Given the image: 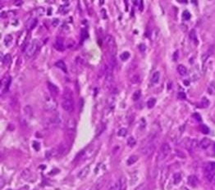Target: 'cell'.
Masks as SVG:
<instances>
[{"mask_svg": "<svg viewBox=\"0 0 215 190\" xmlns=\"http://www.w3.org/2000/svg\"><path fill=\"white\" fill-rule=\"evenodd\" d=\"M62 107L67 112H72L74 111L75 103L73 100V94L72 91L69 88H66L63 91Z\"/></svg>", "mask_w": 215, "mask_h": 190, "instance_id": "6da1fadb", "label": "cell"}, {"mask_svg": "<svg viewBox=\"0 0 215 190\" xmlns=\"http://www.w3.org/2000/svg\"><path fill=\"white\" fill-rule=\"evenodd\" d=\"M156 135L150 136L148 138L147 141L146 143H144L140 148V152L141 153L145 156H150V155H152V153L153 152V151L156 148Z\"/></svg>", "mask_w": 215, "mask_h": 190, "instance_id": "7a4b0ae2", "label": "cell"}, {"mask_svg": "<svg viewBox=\"0 0 215 190\" xmlns=\"http://www.w3.org/2000/svg\"><path fill=\"white\" fill-rule=\"evenodd\" d=\"M40 46V42L38 40H33L27 44L25 48V55L26 57H31L35 54Z\"/></svg>", "mask_w": 215, "mask_h": 190, "instance_id": "3957f363", "label": "cell"}, {"mask_svg": "<svg viewBox=\"0 0 215 190\" xmlns=\"http://www.w3.org/2000/svg\"><path fill=\"white\" fill-rule=\"evenodd\" d=\"M170 152H171V148L169 144L167 142L163 143V145L160 148L159 155H158V161L162 162L164 159H166V157L170 154Z\"/></svg>", "mask_w": 215, "mask_h": 190, "instance_id": "277c9868", "label": "cell"}, {"mask_svg": "<svg viewBox=\"0 0 215 190\" xmlns=\"http://www.w3.org/2000/svg\"><path fill=\"white\" fill-rule=\"evenodd\" d=\"M204 175L206 179L211 181L215 176V162H208L204 168Z\"/></svg>", "mask_w": 215, "mask_h": 190, "instance_id": "5b68a950", "label": "cell"}, {"mask_svg": "<svg viewBox=\"0 0 215 190\" xmlns=\"http://www.w3.org/2000/svg\"><path fill=\"white\" fill-rule=\"evenodd\" d=\"M44 108L48 111H54L57 109V102L55 99L54 98L51 97H46L45 100H44Z\"/></svg>", "mask_w": 215, "mask_h": 190, "instance_id": "8992f818", "label": "cell"}, {"mask_svg": "<svg viewBox=\"0 0 215 190\" xmlns=\"http://www.w3.org/2000/svg\"><path fill=\"white\" fill-rule=\"evenodd\" d=\"M11 81H12V79H11V76H9V75H7L6 77H4L3 79V80L1 81V85H3V93H6L7 91V89L9 88Z\"/></svg>", "mask_w": 215, "mask_h": 190, "instance_id": "52a82bcc", "label": "cell"}, {"mask_svg": "<svg viewBox=\"0 0 215 190\" xmlns=\"http://www.w3.org/2000/svg\"><path fill=\"white\" fill-rule=\"evenodd\" d=\"M48 85V88H49L50 94L53 95V97H56L57 95L59 94V89L57 87V85H55L54 84L51 83V82H48L47 83Z\"/></svg>", "mask_w": 215, "mask_h": 190, "instance_id": "ba28073f", "label": "cell"}, {"mask_svg": "<svg viewBox=\"0 0 215 190\" xmlns=\"http://www.w3.org/2000/svg\"><path fill=\"white\" fill-rule=\"evenodd\" d=\"M54 46L58 51H63L64 48H65V46H64V41H63V39L62 38H57L55 42H54Z\"/></svg>", "mask_w": 215, "mask_h": 190, "instance_id": "9c48e42d", "label": "cell"}, {"mask_svg": "<svg viewBox=\"0 0 215 190\" xmlns=\"http://www.w3.org/2000/svg\"><path fill=\"white\" fill-rule=\"evenodd\" d=\"M76 129V121L75 120L73 119H69L67 121V132L70 133H73V131Z\"/></svg>", "mask_w": 215, "mask_h": 190, "instance_id": "30bf717a", "label": "cell"}, {"mask_svg": "<svg viewBox=\"0 0 215 190\" xmlns=\"http://www.w3.org/2000/svg\"><path fill=\"white\" fill-rule=\"evenodd\" d=\"M197 147V141L195 139H187V142L186 145V148L190 151L195 149V148Z\"/></svg>", "mask_w": 215, "mask_h": 190, "instance_id": "8fae6325", "label": "cell"}, {"mask_svg": "<svg viewBox=\"0 0 215 190\" xmlns=\"http://www.w3.org/2000/svg\"><path fill=\"white\" fill-rule=\"evenodd\" d=\"M89 173H90V166H87L84 167L83 169L78 173V177L80 179H83L85 177L87 176Z\"/></svg>", "mask_w": 215, "mask_h": 190, "instance_id": "7c38bea8", "label": "cell"}, {"mask_svg": "<svg viewBox=\"0 0 215 190\" xmlns=\"http://www.w3.org/2000/svg\"><path fill=\"white\" fill-rule=\"evenodd\" d=\"M188 183L191 187H196L198 184V179L195 175H191L188 177Z\"/></svg>", "mask_w": 215, "mask_h": 190, "instance_id": "4fadbf2b", "label": "cell"}, {"mask_svg": "<svg viewBox=\"0 0 215 190\" xmlns=\"http://www.w3.org/2000/svg\"><path fill=\"white\" fill-rule=\"evenodd\" d=\"M112 190H123V183L122 179H119L116 183H114Z\"/></svg>", "mask_w": 215, "mask_h": 190, "instance_id": "5bb4252c", "label": "cell"}, {"mask_svg": "<svg viewBox=\"0 0 215 190\" xmlns=\"http://www.w3.org/2000/svg\"><path fill=\"white\" fill-rule=\"evenodd\" d=\"M55 66L58 68H59V69H61L62 71H63L65 73H67V66H66V64L64 63V61H62V60H60V61H58L55 63Z\"/></svg>", "mask_w": 215, "mask_h": 190, "instance_id": "9a60e30c", "label": "cell"}, {"mask_svg": "<svg viewBox=\"0 0 215 190\" xmlns=\"http://www.w3.org/2000/svg\"><path fill=\"white\" fill-rule=\"evenodd\" d=\"M210 142H211V141H210L209 139L204 138V139H202L201 142H200V147L203 149H207L209 147V145H210Z\"/></svg>", "mask_w": 215, "mask_h": 190, "instance_id": "2e32d148", "label": "cell"}, {"mask_svg": "<svg viewBox=\"0 0 215 190\" xmlns=\"http://www.w3.org/2000/svg\"><path fill=\"white\" fill-rule=\"evenodd\" d=\"M160 79V72L159 71L153 72V74L152 75V77H151V82L153 84H157L158 82L159 81Z\"/></svg>", "mask_w": 215, "mask_h": 190, "instance_id": "e0dca14e", "label": "cell"}, {"mask_svg": "<svg viewBox=\"0 0 215 190\" xmlns=\"http://www.w3.org/2000/svg\"><path fill=\"white\" fill-rule=\"evenodd\" d=\"M67 152V148L65 147L64 144H60L58 148V150H57V155L58 156H63V154H65Z\"/></svg>", "mask_w": 215, "mask_h": 190, "instance_id": "ac0fdd59", "label": "cell"}, {"mask_svg": "<svg viewBox=\"0 0 215 190\" xmlns=\"http://www.w3.org/2000/svg\"><path fill=\"white\" fill-rule=\"evenodd\" d=\"M177 72H178L181 75H185L187 73V69L186 68L185 66H183V65H179V66L177 67Z\"/></svg>", "mask_w": 215, "mask_h": 190, "instance_id": "d6986e66", "label": "cell"}, {"mask_svg": "<svg viewBox=\"0 0 215 190\" xmlns=\"http://www.w3.org/2000/svg\"><path fill=\"white\" fill-rule=\"evenodd\" d=\"M37 25V19L34 18V19H30L28 21L27 27L29 30H32L33 28L35 27V26Z\"/></svg>", "mask_w": 215, "mask_h": 190, "instance_id": "ffe728a7", "label": "cell"}, {"mask_svg": "<svg viewBox=\"0 0 215 190\" xmlns=\"http://www.w3.org/2000/svg\"><path fill=\"white\" fill-rule=\"evenodd\" d=\"M137 160H138V157L137 156H135V155H133V156H131L128 159H127V165L128 166H131L132 164H134V163H136L137 162Z\"/></svg>", "mask_w": 215, "mask_h": 190, "instance_id": "44dd1931", "label": "cell"}, {"mask_svg": "<svg viewBox=\"0 0 215 190\" xmlns=\"http://www.w3.org/2000/svg\"><path fill=\"white\" fill-rule=\"evenodd\" d=\"M24 113L28 118L31 117V115H32V109H31V108L30 106H26L25 108H24Z\"/></svg>", "mask_w": 215, "mask_h": 190, "instance_id": "7402d4cb", "label": "cell"}, {"mask_svg": "<svg viewBox=\"0 0 215 190\" xmlns=\"http://www.w3.org/2000/svg\"><path fill=\"white\" fill-rule=\"evenodd\" d=\"M13 40V36L11 34H7L5 36V38H4V44H5V45L6 46H9L12 44Z\"/></svg>", "mask_w": 215, "mask_h": 190, "instance_id": "603a6c76", "label": "cell"}, {"mask_svg": "<svg viewBox=\"0 0 215 190\" xmlns=\"http://www.w3.org/2000/svg\"><path fill=\"white\" fill-rule=\"evenodd\" d=\"M181 180V175L180 173H176L173 175V183L174 184H178Z\"/></svg>", "mask_w": 215, "mask_h": 190, "instance_id": "cb8c5ba5", "label": "cell"}, {"mask_svg": "<svg viewBox=\"0 0 215 190\" xmlns=\"http://www.w3.org/2000/svg\"><path fill=\"white\" fill-rule=\"evenodd\" d=\"M3 64L5 65H9L11 63V61H12V57H11V55L10 54H6L3 57Z\"/></svg>", "mask_w": 215, "mask_h": 190, "instance_id": "d4e9b609", "label": "cell"}, {"mask_svg": "<svg viewBox=\"0 0 215 190\" xmlns=\"http://www.w3.org/2000/svg\"><path fill=\"white\" fill-rule=\"evenodd\" d=\"M156 104V99L154 98H151L148 100L147 102V107L149 108H153L154 107V105Z\"/></svg>", "mask_w": 215, "mask_h": 190, "instance_id": "484cf974", "label": "cell"}, {"mask_svg": "<svg viewBox=\"0 0 215 190\" xmlns=\"http://www.w3.org/2000/svg\"><path fill=\"white\" fill-rule=\"evenodd\" d=\"M136 140L135 139L134 137L131 136V137L128 138V139H127V144H128L129 147H131V148L134 147V146L136 145Z\"/></svg>", "mask_w": 215, "mask_h": 190, "instance_id": "4316f807", "label": "cell"}, {"mask_svg": "<svg viewBox=\"0 0 215 190\" xmlns=\"http://www.w3.org/2000/svg\"><path fill=\"white\" fill-rule=\"evenodd\" d=\"M130 56H131L130 53L127 52V51H126V52H123L122 54L120 55V58H121L122 61H126L130 57Z\"/></svg>", "mask_w": 215, "mask_h": 190, "instance_id": "83f0119b", "label": "cell"}, {"mask_svg": "<svg viewBox=\"0 0 215 190\" xmlns=\"http://www.w3.org/2000/svg\"><path fill=\"white\" fill-rule=\"evenodd\" d=\"M141 96V91L140 90H136L134 94H133V96H132V98L134 101H137L140 98Z\"/></svg>", "mask_w": 215, "mask_h": 190, "instance_id": "f1b7e54d", "label": "cell"}, {"mask_svg": "<svg viewBox=\"0 0 215 190\" xmlns=\"http://www.w3.org/2000/svg\"><path fill=\"white\" fill-rule=\"evenodd\" d=\"M208 91L210 94H215V82H212V83L210 84V85L208 86Z\"/></svg>", "mask_w": 215, "mask_h": 190, "instance_id": "f546056e", "label": "cell"}, {"mask_svg": "<svg viewBox=\"0 0 215 190\" xmlns=\"http://www.w3.org/2000/svg\"><path fill=\"white\" fill-rule=\"evenodd\" d=\"M118 136H121V137H125L127 135V129L125 128H121L118 130Z\"/></svg>", "mask_w": 215, "mask_h": 190, "instance_id": "4dcf8cb0", "label": "cell"}, {"mask_svg": "<svg viewBox=\"0 0 215 190\" xmlns=\"http://www.w3.org/2000/svg\"><path fill=\"white\" fill-rule=\"evenodd\" d=\"M182 19L184 20H188L191 19V13L188 11H184L182 13Z\"/></svg>", "mask_w": 215, "mask_h": 190, "instance_id": "1f68e13d", "label": "cell"}, {"mask_svg": "<svg viewBox=\"0 0 215 190\" xmlns=\"http://www.w3.org/2000/svg\"><path fill=\"white\" fill-rule=\"evenodd\" d=\"M200 104L202 105L201 108H207V107L208 106V104H209V101H208L206 98H203L201 100V102H200Z\"/></svg>", "mask_w": 215, "mask_h": 190, "instance_id": "d6a6232c", "label": "cell"}, {"mask_svg": "<svg viewBox=\"0 0 215 190\" xmlns=\"http://www.w3.org/2000/svg\"><path fill=\"white\" fill-rule=\"evenodd\" d=\"M190 38L191 40L193 41H197V37H196V33L194 31V30H191V33H190Z\"/></svg>", "mask_w": 215, "mask_h": 190, "instance_id": "836d02e7", "label": "cell"}, {"mask_svg": "<svg viewBox=\"0 0 215 190\" xmlns=\"http://www.w3.org/2000/svg\"><path fill=\"white\" fill-rule=\"evenodd\" d=\"M81 36L82 40H85L88 37V32L85 29H82L81 30Z\"/></svg>", "mask_w": 215, "mask_h": 190, "instance_id": "e575fe53", "label": "cell"}, {"mask_svg": "<svg viewBox=\"0 0 215 190\" xmlns=\"http://www.w3.org/2000/svg\"><path fill=\"white\" fill-rule=\"evenodd\" d=\"M200 129H201L202 133H203V134H204V135H207V134L209 133V129H208L206 125H202L201 127H200Z\"/></svg>", "mask_w": 215, "mask_h": 190, "instance_id": "d590c367", "label": "cell"}, {"mask_svg": "<svg viewBox=\"0 0 215 190\" xmlns=\"http://www.w3.org/2000/svg\"><path fill=\"white\" fill-rule=\"evenodd\" d=\"M139 81H140V76L138 75H134V76L132 77V83H135V84H136V83H138Z\"/></svg>", "mask_w": 215, "mask_h": 190, "instance_id": "8d00e7d4", "label": "cell"}, {"mask_svg": "<svg viewBox=\"0 0 215 190\" xmlns=\"http://www.w3.org/2000/svg\"><path fill=\"white\" fill-rule=\"evenodd\" d=\"M33 148H35V150L36 151H39L40 150V145L38 142H33Z\"/></svg>", "mask_w": 215, "mask_h": 190, "instance_id": "74e56055", "label": "cell"}, {"mask_svg": "<svg viewBox=\"0 0 215 190\" xmlns=\"http://www.w3.org/2000/svg\"><path fill=\"white\" fill-rule=\"evenodd\" d=\"M139 49L141 52H145L146 49V46L145 44H140L139 45Z\"/></svg>", "mask_w": 215, "mask_h": 190, "instance_id": "f35d334b", "label": "cell"}, {"mask_svg": "<svg viewBox=\"0 0 215 190\" xmlns=\"http://www.w3.org/2000/svg\"><path fill=\"white\" fill-rule=\"evenodd\" d=\"M177 97H178V98H180V99H186V94H185L183 92L179 93L178 95H177Z\"/></svg>", "mask_w": 215, "mask_h": 190, "instance_id": "ab89813d", "label": "cell"}, {"mask_svg": "<svg viewBox=\"0 0 215 190\" xmlns=\"http://www.w3.org/2000/svg\"><path fill=\"white\" fill-rule=\"evenodd\" d=\"M136 190H146V187L145 184H141L140 186H139Z\"/></svg>", "mask_w": 215, "mask_h": 190, "instance_id": "60d3db41", "label": "cell"}, {"mask_svg": "<svg viewBox=\"0 0 215 190\" xmlns=\"http://www.w3.org/2000/svg\"><path fill=\"white\" fill-rule=\"evenodd\" d=\"M194 117H196L195 119H196L198 121H201V116L199 115V114H194Z\"/></svg>", "mask_w": 215, "mask_h": 190, "instance_id": "b9f144b4", "label": "cell"}, {"mask_svg": "<svg viewBox=\"0 0 215 190\" xmlns=\"http://www.w3.org/2000/svg\"><path fill=\"white\" fill-rule=\"evenodd\" d=\"M177 56H178V52L177 51V52H175V53L173 55V59L175 61H177Z\"/></svg>", "mask_w": 215, "mask_h": 190, "instance_id": "7bdbcfd3", "label": "cell"}, {"mask_svg": "<svg viewBox=\"0 0 215 190\" xmlns=\"http://www.w3.org/2000/svg\"><path fill=\"white\" fill-rule=\"evenodd\" d=\"M58 22H59V21H58V19H54V21H53V25H54V26H58Z\"/></svg>", "mask_w": 215, "mask_h": 190, "instance_id": "ee69618b", "label": "cell"}, {"mask_svg": "<svg viewBox=\"0 0 215 190\" xmlns=\"http://www.w3.org/2000/svg\"><path fill=\"white\" fill-rule=\"evenodd\" d=\"M91 190H99V184H96Z\"/></svg>", "mask_w": 215, "mask_h": 190, "instance_id": "f6af8a7d", "label": "cell"}, {"mask_svg": "<svg viewBox=\"0 0 215 190\" xmlns=\"http://www.w3.org/2000/svg\"><path fill=\"white\" fill-rule=\"evenodd\" d=\"M184 83H185V84H187V86L188 84H189V82H187V81H185V82H184Z\"/></svg>", "mask_w": 215, "mask_h": 190, "instance_id": "bcb514c9", "label": "cell"}, {"mask_svg": "<svg viewBox=\"0 0 215 190\" xmlns=\"http://www.w3.org/2000/svg\"><path fill=\"white\" fill-rule=\"evenodd\" d=\"M8 190H12V189H8Z\"/></svg>", "mask_w": 215, "mask_h": 190, "instance_id": "7dc6e473", "label": "cell"}]
</instances>
